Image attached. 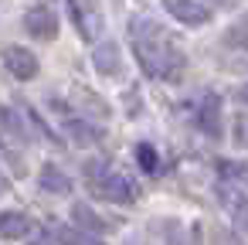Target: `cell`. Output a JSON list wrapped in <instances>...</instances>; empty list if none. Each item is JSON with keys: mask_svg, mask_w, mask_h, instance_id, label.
I'll return each mask as SVG.
<instances>
[{"mask_svg": "<svg viewBox=\"0 0 248 245\" xmlns=\"http://www.w3.org/2000/svg\"><path fill=\"white\" fill-rule=\"evenodd\" d=\"M129 38L136 48V58L143 65L146 75L153 79H180L184 72V55L177 51V45L153 24V21H133L129 24Z\"/></svg>", "mask_w": 248, "mask_h": 245, "instance_id": "obj_1", "label": "cell"}, {"mask_svg": "<svg viewBox=\"0 0 248 245\" xmlns=\"http://www.w3.org/2000/svg\"><path fill=\"white\" fill-rule=\"evenodd\" d=\"M24 31H28L31 38H38V41H51V38L58 34L55 11H51V7H45V4L31 7V11L24 14Z\"/></svg>", "mask_w": 248, "mask_h": 245, "instance_id": "obj_2", "label": "cell"}, {"mask_svg": "<svg viewBox=\"0 0 248 245\" xmlns=\"http://www.w3.org/2000/svg\"><path fill=\"white\" fill-rule=\"evenodd\" d=\"M163 7H167V14H170L173 21H180V24H187V28H201V24H207V17H211V11H207L204 4H197V0H163Z\"/></svg>", "mask_w": 248, "mask_h": 245, "instance_id": "obj_3", "label": "cell"}, {"mask_svg": "<svg viewBox=\"0 0 248 245\" xmlns=\"http://www.w3.org/2000/svg\"><path fill=\"white\" fill-rule=\"evenodd\" d=\"M4 65H7V72H11L14 79H21V82H28V79L38 75V58H34L28 48H17V45H11V48L4 51Z\"/></svg>", "mask_w": 248, "mask_h": 245, "instance_id": "obj_4", "label": "cell"}, {"mask_svg": "<svg viewBox=\"0 0 248 245\" xmlns=\"http://www.w3.org/2000/svg\"><path fill=\"white\" fill-rule=\"evenodd\" d=\"M95 191L106 197V201H116V204H126V201H133L136 197V187L126 180V177H119V174H102L99 180H95Z\"/></svg>", "mask_w": 248, "mask_h": 245, "instance_id": "obj_5", "label": "cell"}, {"mask_svg": "<svg viewBox=\"0 0 248 245\" xmlns=\"http://www.w3.org/2000/svg\"><path fill=\"white\" fill-rule=\"evenodd\" d=\"M92 62H95V68H99L102 75H119V72H123V55H119V45H116V41H102V45L95 48Z\"/></svg>", "mask_w": 248, "mask_h": 245, "instance_id": "obj_6", "label": "cell"}, {"mask_svg": "<svg viewBox=\"0 0 248 245\" xmlns=\"http://www.w3.org/2000/svg\"><path fill=\"white\" fill-rule=\"evenodd\" d=\"M201 130L207 133V136H221V99L217 96H207L204 99V106H201Z\"/></svg>", "mask_w": 248, "mask_h": 245, "instance_id": "obj_7", "label": "cell"}, {"mask_svg": "<svg viewBox=\"0 0 248 245\" xmlns=\"http://www.w3.org/2000/svg\"><path fill=\"white\" fill-rule=\"evenodd\" d=\"M68 11L75 17V28L82 31V38H95V14L85 7V0H68Z\"/></svg>", "mask_w": 248, "mask_h": 245, "instance_id": "obj_8", "label": "cell"}, {"mask_svg": "<svg viewBox=\"0 0 248 245\" xmlns=\"http://www.w3.org/2000/svg\"><path fill=\"white\" fill-rule=\"evenodd\" d=\"M4 133L11 136V140H21V143H28L31 140V130H28V123L21 119V113L17 109H4Z\"/></svg>", "mask_w": 248, "mask_h": 245, "instance_id": "obj_9", "label": "cell"}, {"mask_svg": "<svg viewBox=\"0 0 248 245\" xmlns=\"http://www.w3.org/2000/svg\"><path fill=\"white\" fill-rule=\"evenodd\" d=\"M0 231H4V238H24V235L31 231V218H28V214H17V211H7Z\"/></svg>", "mask_w": 248, "mask_h": 245, "instance_id": "obj_10", "label": "cell"}, {"mask_svg": "<svg viewBox=\"0 0 248 245\" xmlns=\"http://www.w3.org/2000/svg\"><path fill=\"white\" fill-rule=\"evenodd\" d=\"M72 218H75L78 231H102V228H106V221H102L89 204H75V208H72Z\"/></svg>", "mask_w": 248, "mask_h": 245, "instance_id": "obj_11", "label": "cell"}, {"mask_svg": "<svg viewBox=\"0 0 248 245\" xmlns=\"http://www.w3.org/2000/svg\"><path fill=\"white\" fill-rule=\"evenodd\" d=\"M41 187L51 191V194H68V191H72V180H68L58 167H45V170H41Z\"/></svg>", "mask_w": 248, "mask_h": 245, "instance_id": "obj_12", "label": "cell"}, {"mask_svg": "<svg viewBox=\"0 0 248 245\" xmlns=\"http://www.w3.org/2000/svg\"><path fill=\"white\" fill-rule=\"evenodd\" d=\"M65 130H68L72 143H78V147H89V143H95V140H99V133H95L89 123H82V119H68V123H65Z\"/></svg>", "mask_w": 248, "mask_h": 245, "instance_id": "obj_13", "label": "cell"}, {"mask_svg": "<svg viewBox=\"0 0 248 245\" xmlns=\"http://www.w3.org/2000/svg\"><path fill=\"white\" fill-rule=\"evenodd\" d=\"M224 41H228L231 48H241V51H248V14H245V17H238V21L228 28Z\"/></svg>", "mask_w": 248, "mask_h": 245, "instance_id": "obj_14", "label": "cell"}, {"mask_svg": "<svg viewBox=\"0 0 248 245\" xmlns=\"http://www.w3.org/2000/svg\"><path fill=\"white\" fill-rule=\"evenodd\" d=\"M136 160H140V167H143V170H150V174H156V170H160L156 150H153L150 143H140V147H136Z\"/></svg>", "mask_w": 248, "mask_h": 245, "instance_id": "obj_15", "label": "cell"}, {"mask_svg": "<svg viewBox=\"0 0 248 245\" xmlns=\"http://www.w3.org/2000/svg\"><path fill=\"white\" fill-rule=\"evenodd\" d=\"M238 102H245V106H248V85H238Z\"/></svg>", "mask_w": 248, "mask_h": 245, "instance_id": "obj_16", "label": "cell"}, {"mask_svg": "<svg viewBox=\"0 0 248 245\" xmlns=\"http://www.w3.org/2000/svg\"><path fill=\"white\" fill-rule=\"evenodd\" d=\"M214 7H228V4H234V0H211Z\"/></svg>", "mask_w": 248, "mask_h": 245, "instance_id": "obj_17", "label": "cell"}]
</instances>
